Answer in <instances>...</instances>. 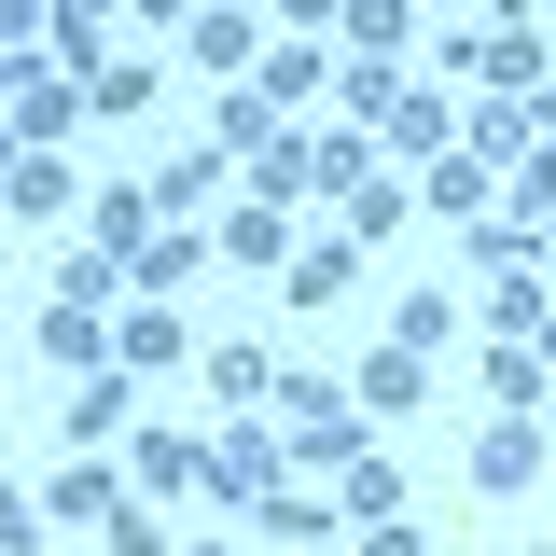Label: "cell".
<instances>
[{
    "instance_id": "52a82bcc",
    "label": "cell",
    "mask_w": 556,
    "mask_h": 556,
    "mask_svg": "<svg viewBox=\"0 0 556 556\" xmlns=\"http://www.w3.org/2000/svg\"><path fill=\"white\" fill-rule=\"evenodd\" d=\"M139 292H153V306H181V292H195V278H208V223H153V237H139Z\"/></svg>"
},
{
    "instance_id": "8d00e7d4",
    "label": "cell",
    "mask_w": 556,
    "mask_h": 556,
    "mask_svg": "<svg viewBox=\"0 0 556 556\" xmlns=\"http://www.w3.org/2000/svg\"><path fill=\"white\" fill-rule=\"evenodd\" d=\"M42 42H56V0H0V70L42 56Z\"/></svg>"
},
{
    "instance_id": "ffe728a7",
    "label": "cell",
    "mask_w": 556,
    "mask_h": 556,
    "mask_svg": "<svg viewBox=\"0 0 556 556\" xmlns=\"http://www.w3.org/2000/svg\"><path fill=\"white\" fill-rule=\"evenodd\" d=\"M84 237H98L112 265H139V237H153V181H112V195H84Z\"/></svg>"
},
{
    "instance_id": "f6af8a7d",
    "label": "cell",
    "mask_w": 556,
    "mask_h": 556,
    "mask_svg": "<svg viewBox=\"0 0 556 556\" xmlns=\"http://www.w3.org/2000/svg\"><path fill=\"white\" fill-rule=\"evenodd\" d=\"M265 556H306V543H265Z\"/></svg>"
},
{
    "instance_id": "f1b7e54d",
    "label": "cell",
    "mask_w": 556,
    "mask_h": 556,
    "mask_svg": "<svg viewBox=\"0 0 556 556\" xmlns=\"http://www.w3.org/2000/svg\"><path fill=\"white\" fill-rule=\"evenodd\" d=\"M251 84H265L278 112H306V98H320V84H334V70L306 56V42H265V56H251Z\"/></svg>"
},
{
    "instance_id": "9a60e30c",
    "label": "cell",
    "mask_w": 556,
    "mask_h": 556,
    "mask_svg": "<svg viewBox=\"0 0 556 556\" xmlns=\"http://www.w3.org/2000/svg\"><path fill=\"white\" fill-rule=\"evenodd\" d=\"M459 265H473V278H515V265H543V223L486 208V223H459Z\"/></svg>"
},
{
    "instance_id": "277c9868",
    "label": "cell",
    "mask_w": 556,
    "mask_h": 556,
    "mask_svg": "<svg viewBox=\"0 0 556 556\" xmlns=\"http://www.w3.org/2000/svg\"><path fill=\"white\" fill-rule=\"evenodd\" d=\"M278 292L320 320V306H348L362 292V237H292V265H278Z\"/></svg>"
},
{
    "instance_id": "d6a6232c",
    "label": "cell",
    "mask_w": 556,
    "mask_h": 556,
    "mask_svg": "<svg viewBox=\"0 0 556 556\" xmlns=\"http://www.w3.org/2000/svg\"><path fill=\"white\" fill-rule=\"evenodd\" d=\"M348 223H334V237H362V251H376V237H390V223H404V181H348Z\"/></svg>"
},
{
    "instance_id": "8992f818",
    "label": "cell",
    "mask_w": 556,
    "mask_h": 556,
    "mask_svg": "<svg viewBox=\"0 0 556 556\" xmlns=\"http://www.w3.org/2000/svg\"><path fill=\"white\" fill-rule=\"evenodd\" d=\"M181 28H195V70H208V84H251V56H265V14H237V0H195Z\"/></svg>"
},
{
    "instance_id": "60d3db41",
    "label": "cell",
    "mask_w": 556,
    "mask_h": 556,
    "mask_svg": "<svg viewBox=\"0 0 556 556\" xmlns=\"http://www.w3.org/2000/svg\"><path fill=\"white\" fill-rule=\"evenodd\" d=\"M126 14H153V28H181V14H195V0H126Z\"/></svg>"
},
{
    "instance_id": "484cf974",
    "label": "cell",
    "mask_w": 556,
    "mask_h": 556,
    "mask_svg": "<svg viewBox=\"0 0 556 556\" xmlns=\"http://www.w3.org/2000/svg\"><path fill=\"white\" fill-rule=\"evenodd\" d=\"M334 28L362 42V56H404V42H417V0H334Z\"/></svg>"
},
{
    "instance_id": "f546056e",
    "label": "cell",
    "mask_w": 556,
    "mask_h": 556,
    "mask_svg": "<svg viewBox=\"0 0 556 556\" xmlns=\"http://www.w3.org/2000/svg\"><path fill=\"white\" fill-rule=\"evenodd\" d=\"M278 139V98L265 84H223V139H208V153H265Z\"/></svg>"
},
{
    "instance_id": "7bdbcfd3",
    "label": "cell",
    "mask_w": 556,
    "mask_h": 556,
    "mask_svg": "<svg viewBox=\"0 0 556 556\" xmlns=\"http://www.w3.org/2000/svg\"><path fill=\"white\" fill-rule=\"evenodd\" d=\"M529 223H543V251H556V195H543V208H529Z\"/></svg>"
},
{
    "instance_id": "7dc6e473",
    "label": "cell",
    "mask_w": 556,
    "mask_h": 556,
    "mask_svg": "<svg viewBox=\"0 0 556 556\" xmlns=\"http://www.w3.org/2000/svg\"><path fill=\"white\" fill-rule=\"evenodd\" d=\"M529 556H556V543H529Z\"/></svg>"
},
{
    "instance_id": "603a6c76",
    "label": "cell",
    "mask_w": 556,
    "mask_h": 556,
    "mask_svg": "<svg viewBox=\"0 0 556 556\" xmlns=\"http://www.w3.org/2000/svg\"><path fill=\"white\" fill-rule=\"evenodd\" d=\"M208 390H223V417H251V404L278 390V362H265L251 334H223V348H208Z\"/></svg>"
},
{
    "instance_id": "7402d4cb",
    "label": "cell",
    "mask_w": 556,
    "mask_h": 556,
    "mask_svg": "<svg viewBox=\"0 0 556 556\" xmlns=\"http://www.w3.org/2000/svg\"><path fill=\"white\" fill-rule=\"evenodd\" d=\"M42 362L98 376V362H112V306H42Z\"/></svg>"
},
{
    "instance_id": "4fadbf2b",
    "label": "cell",
    "mask_w": 556,
    "mask_h": 556,
    "mask_svg": "<svg viewBox=\"0 0 556 556\" xmlns=\"http://www.w3.org/2000/svg\"><path fill=\"white\" fill-rule=\"evenodd\" d=\"M237 195H265V208L320 195V139H265V153H237Z\"/></svg>"
},
{
    "instance_id": "d590c367",
    "label": "cell",
    "mask_w": 556,
    "mask_h": 556,
    "mask_svg": "<svg viewBox=\"0 0 556 556\" xmlns=\"http://www.w3.org/2000/svg\"><path fill=\"white\" fill-rule=\"evenodd\" d=\"M112 278H126V265H112V251L84 237V251H70V265H56V306H112Z\"/></svg>"
},
{
    "instance_id": "e0dca14e",
    "label": "cell",
    "mask_w": 556,
    "mask_h": 556,
    "mask_svg": "<svg viewBox=\"0 0 556 556\" xmlns=\"http://www.w3.org/2000/svg\"><path fill=\"white\" fill-rule=\"evenodd\" d=\"M417 390H431V362H417V348H376V362L348 376V404H362V417H417Z\"/></svg>"
},
{
    "instance_id": "f35d334b",
    "label": "cell",
    "mask_w": 556,
    "mask_h": 556,
    "mask_svg": "<svg viewBox=\"0 0 556 556\" xmlns=\"http://www.w3.org/2000/svg\"><path fill=\"white\" fill-rule=\"evenodd\" d=\"M348 556H431V543H417V515H376V529H362Z\"/></svg>"
},
{
    "instance_id": "d6986e66",
    "label": "cell",
    "mask_w": 556,
    "mask_h": 556,
    "mask_svg": "<svg viewBox=\"0 0 556 556\" xmlns=\"http://www.w3.org/2000/svg\"><path fill=\"white\" fill-rule=\"evenodd\" d=\"M334 515H348V529H376V515H404V473H390L376 445H348V459H334Z\"/></svg>"
},
{
    "instance_id": "836d02e7",
    "label": "cell",
    "mask_w": 556,
    "mask_h": 556,
    "mask_svg": "<svg viewBox=\"0 0 556 556\" xmlns=\"http://www.w3.org/2000/svg\"><path fill=\"white\" fill-rule=\"evenodd\" d=\"M98 543H112V556H167V515H153V501H139V486H126V501L98 515Z\"/></svg>"
},
{
    "instance_id": "ac0fdd59",
    "label": "cell",
    "mask_w": 556,
    "mask_h": 556,
    "mask_svg": "<svg viewBox=\"0 0 556 556\" xmlns=\"http://www.w3.org/2000/svg\"><path fill=\"white\" fill-rule=\"evenodd\" d=\"M126 486L139 501H181L195 486V431H126Z\"/></svg>"
},
{
    "instance_id": "7a4b0ae2",
    "label": "cell",
    "mask_w": 556,
    "mask_h": 556,
    "mask_svg": "<svg viewBox=\"0 0 556 556\" xmlns=\"http://www.w3.org/2000/svg\"><path fill=\"white\" fill-rule=\"evenodd\" d=\"M278 473H292V459H278V417H265V404H251V417H223V431H195V486L223 501V515H251Z\"/></svg>"
},
{
    "instance_id": "44dd1931",
    "label": "cell",
    "mask_w": 556,
    "mask_h": 556,
    "mask_svg": "<svg viewBox=\"0 0 556 556\" xmlns=\"http://www.w3.org/2000/svg\"><path fill=\"white\" fill-rule=\"evenodd\" d=\"M251 515H265V543H334V529H348L334 501H320V486H292V473H278L265 501H251Z\"/></svg>"
},
{
    "instance_id": "74e56055",
    "label": "cell",
    "mask_w": 556,
    "mask_h": 556,
    "mask_svg": "<svg viewBox=\"0 0 556 556\" xmlns=\"http://www.w3.org/2000/svg\"><path fill=\"white\" fill-rule=\"evenodd\" d=\"M42 529H56V515H42V486H0V556H28Z\"/></svg>"
},
{
    "instance_id": "30bf717a",
    "label": "cell",
    "mask_w": 556,
    "mask_h": 556,
    "mask_svg": "<svg viewBox=\"0 0 556 556\" xmlns=\"http://www.w3.org/2000/svg\"><path fill=\"white\" fill-rule=\"evenodd\" d=\"M208 265H292V208H265V195H237L223 223H208Z\"/></svg>"
},
{
    "instance_id": "3957f363",
    "label": "cell",
    "mask_w": 556,
    "mask_h": 556,
    "mask_svg": "<svg viewBox=\"0 0 556 556\" xmlns=\"http://www.w3.org/2000/svg\"><path fill=\"white\" fill-rule=\"evenodd\" d=\"M543 459H556L543 417H486V431H473V486H486V501H529V486H543Z\"/></svg>"
},
{
    "instance_id": "ba28073f",
    "label": "cell",
    "mask_w": 556,
    "mask_h": 556,
    "mask_svg": "<svg viewBox=\"0 0 556 556\" xmlns=\"http://www.w3.org/2000/svg\"><path fill=\"white\" fill-rule=\"evenodd\" d=\"M417 208H445V223H486V208H501V167H486V153H459V139H445V153L417 167Z\"/></svg>"
},
{
    "instance_id": "1f68e13d",
    "label": "cell",
    "mask_w": 556,
    "mask_h": 556,
    "mask_svg": "<svg viewBox=\"0 0 556 556\" xmlns=\"http://www.w3.org/2000/svg\"><path fill=\"white\" fill-rule=\"evenodd\" d=\"M98 42H112V0H56V70H70V84L98 70Z\"/></svg>"
},
{
    "instance_id": "ee69618b",
    "label": "cell",
    "mask_w": 556,
    "mask_h": 556,
    "mask_svg": "<svg viewBox=\"0 0 556 556\" xmlns=\"http://www.w3.org/2000/svg\"><path fill=\"white\" fill-rule=\"evenodd\" d=\"M167 556H223V543H167Z\"/></svg>"
},
{
    "instance_id": "9c48e42d",
    "label": "cell",
    "mask_w": 556,
    "mask_h": 556,
    "mask_svg": "<svg viewBox=\"0 0 556 556\" xmlns=\"http://www.w3.org/2000/svg\"><path fill=\"white\" fill-rule=\"evenodd\" d=\"M112 362H126V376H167V362H195V320H181V306H153V292H139L126 320H112Z\"/></svg>"
},
{
    "instance_id": "8fae6325",
    "label": "cell",
    "mask_w": 556,
    "mask_h": 556,
    "mask_svg": "<svg viewBox=\"0 0 556 556\" xmlns=\"http://www.w3.org/2000/svg\"><path fill=\"white\" fill-rule=\"evenodd\" d=\"M126 431H139V376H126V362H98V376L70 390V445H126Z\"/></svg>"
},
{
    "instance_id": "4316f807",
    "label": "cell",
    "mask_w": 556,
    "mask_h": 556,
    "mask_svg": "<svg viewBox=\"0 0 556 556\" xmlns=\"http://www.w3.org/2000/svg\"><path fill=\"white\" fill-rule=\"evenodd\" d=\"M473 84H501V98H543V42H529V28H486Z\"/></svg>"
},
{
    "instance_id": "6da1fadb",
    "label": "cell",
    "mask_w": 556,
    "mask_h": 556,
    "mask_svg": "<svg viewBox=\"0 0 556 556\" xmlns=\"http://www.w3.org/2000/svg\"><path fill=\"white\" fill-rule=\"evenodd\" d=\"M265 417H278V459H292V473H334L348 445H362V404H348L334 376H278Z\"/></svg>"
},
{
    "instance_id": "e575fe53",
    "label": "cell",
    "mask_w": 556,
    "mask_h": 556,
    "mask_svg": "<svg viewBox=\"0 0 556 556\" xmlns=\"http://www.w3.org/2000/svg\"><path fill=\"white\" fill-rule=\"evenodd\" d=\"M556 292H543V265H515V278H486V320H501V334H529V320H543Z\"/></svg>"
},
{
    "instance_id": "ab89813d",
    "label": "cell",
    "mask_w": 556,
    "mask_h": 556,
    "mask_svg": "<svg viewBox=\"0 0 556 556\" xmlns=\"http://www.w3.org/2000/svg\"><path fill=\"white\" fill-rule=\"evenodd\" d=\"M529 14H543V0H473V28H529Z\"/></svg>"
},
{
    "instance_id": "5bb4252c",
    "label": "cell",
    "mask_w": 556,
    "mask_h": 556,
    "mask_svg": "<svg viewBox=\"0 0 556 556\" xmlns=\"http://www.w3.org/2000/svg\"><path fill=\"white\" fill-rule=\"evenodd\" d=\"M112 501H126V473H112V445H84V459H70V473L42 486V515H56V529H98Z\"/></svg>"
},
{
    "instance_id": "4dcf8cb0",
    "label": "cell",
    "mask_w": 556,
    "mask_h": 556,
    "mask_svg": "<svg viewBox=\"0 0 556 556\" xmlns=\"http://www.w3.org/2000/svg\"><path fill=\"white\" fill-rule=\"evenodd\" d=\"M139 98H153V56H98V70H84V112H112V126H126Z\"/></svg>"
},
{
    "instance_id": "83f0119b",
    "label": "cell",
    "mask_w": 556,
    "mask_h": 556,
    "mask_svg": "<svg viewBox=\"0 0 556 556\" xmlns=\"http://www.w3.org/2000/svg\"><path fill=\"white\" fill-rule=\"evenodd\" d=\"M445 334H459V292H404L390 306V348H417V362H445Z\"/></svg>"
},
{
    "instance_id": "2e32d148",
    "label": "cell",
    "mask_w": 556,
    "mask_h": 556,
    "mask_svg": "<svg viewBox=\"0 0 556 556\" xmlns=\"http://www.w3.org/2000/svg\"><path fill=\"white\" fill-rule=\"evenodd\" d=\"M320 98H334L348 126H376V112L404 98V56H362V42H348V56H334V84H320Z\"/></svg>"
},
{
    "instance_id": "d4e9b609",
    "label": "cell",
    "mask_w": 556,
    "mask_h": 556,
    "mask_svg": "<svg viewBox=\"0 0 556 556\" xmlns=\"http://www.w3.org/2000/svg\"><path fill=\"white\" fill-rule=\"evenodd\" d=\"M223 208V153H181V167H153V223H195Z\"/></svg>"
},
{
    "instance_id": "c3c4849f",
    "label": "cell",
    "mask_w": 556,
    "mask_h": 556,
    "mask_svg": "<svg viewBox=\"0 0 556 556\" xmlns=\"http://www.w3.org/2000/svg\"><path fill=\"white\" fill-rule=\"evenodd\" d=\"M112 14H126V0H112Z\"/></svg>"
},
{
    "instance_id": "5b68a950",
    "label": "cell",
    "mask_w": 556,
    "mask_h": 556,
    "mask_svg": "<svg viewBox=\"0 0 556 556\" xmlns=\"http://www.w3.org/2000/svg\"><path fill=\"white\" fill-rule=\"evenodd\" d=\"M445 139H459V98H445V84H404V98L376 112V153H404V167H431Z\"/></svg>"
},
{
    "instance_id": "bcb514c9",
    "label": "cell",
    "mask_w": 556,
    "mask_h": 556,
    "mask_svg": "<svg viewBox=\"0 0 556 556\" xmlns=\"http://www.w3.org/2000/svg\"><path fill=\"white\" fill-rule=\"evenodd\" d=\"M237 14H265V0H237Z\"/></svg>"
},
{
    "instance_id": "cb8c5ba5",
    "label": "cell",
    "mask_w": 556,
    "mask_h": 556,
    "mask_svg": "<svg viewBox=\"0 0 556 556\" xmlns=\"http://www.w3.org/2000/svg\"><path fill=\"white\" fill-rule=\"evenodd\" d=\"M0 208H14V223H56V208H70V167H56V153H14V167H0Z\"/></svg>"
},
{
    "instance_id": "681fc988",
    "label": "cell",
    "mask_w": 556,
    "mask_h": 556,
    "mask_svg": "<svg viewBox=\"0 0 556 556\" xmlns=\"http://www.w3.org/2000/svg\"><path fill=\"white\" fill-rule=\"evenodd\" d=\"M0 223H14V208H0Z\"/></svg>"
},
{
    "instance_id": "7c38bea8",
    "label": "cell",
    "mask_w": 556,
    "mask_h": 556,
    "mask_svg": "<svg viewBox=\"0 0 556 556\" xmlns=\"http://www.w3.org/2000/svg\"><path fill=\"white\" fill-rule=\"evenodd\" d=\"M473 390H486V417H529V404H543V390H556V362H543V348H529V334H501V348H486V362H473Z\"/></svg>"
},
{
    "instance_id": "b9f144b4",
    "label": "cell",
    "mask_w": 556,
    "mask_h": 556,
    "mask_svg": "<svg viewBox=\"0 0 556 556\" xmlns=\"http://www.w3.org/2000/svg\"><path fill=\"white\" fill-rule=\"evenodd\" d=\"M529 348H543V362H556V306H543V320H529Z\"/></svg>"
}]
</instances>
